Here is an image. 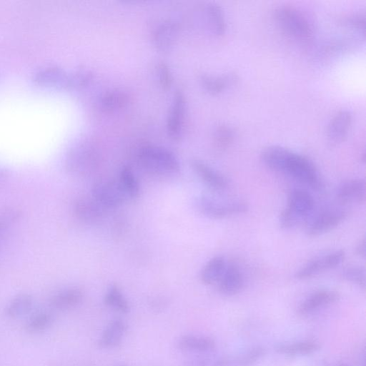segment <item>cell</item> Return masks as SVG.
I'll return each instance as SVG.
<instances>
[{
	"mask_svg": "<svg viewBox=\"0 0 366 366\" xmlns=\"http://www.w3.org/2000/svg\"><path fill=\"white\" fill-rule=\"evenodd\" d=\"M260 158L270 169L287 174L314 189L321 186L318 171L307 157L285 147L271 145L262 149Z\"/></svg>",
	"mask_w": 366,
	"mask_h": 366,
	"instance_id": "6da1fadb",
	"label": "cell"
},
{
	"mask_svg": "<svg viewBox=\"0 0 366 366\" xmlns=\"http://www.w3.org/2000/svg\"><path fill=\"white\" fill-rule=\"evenodd\" d=\"M274 20L288 37L300 43H307L313 37V26L307 16L297 8L281 4L272 11Z\"/></svg>",
	"mask_w": 366,
	"mask_h": 366,
	"instance_id": "7a4b0ae2",
	"label": "cell"
},
{
	"mask_svg": "<svg viewBox=\"0 0 366 366\" xmlns=\"http://www.w3.org/2000/svg\"><path fill=\"white\" fill-rule=\"evenodd\" d=\"M137 159L143 169L153 174H174L180 168L174 154L160 146L148 144L142 147L138 152Z\"/></svg>",
	"mask_w": 366,
	"mask_h": 366,
	"instance_id": "3957f363",
	"label": "cell"
},
{
	"mask_svg": "<svg viewBox=\"0 0 366 366\" xmlns=\"http://www.w3.org/2000/svg\"><path fill=\"white\" fill-rule=\"evenodd\" d=\"M312 196L305 189H294L287 198L285 208L280 216V224L285 229H290L305 220L314 209Z\"/></svg>",
	"mask_w": 366,
	"mask_h": 366,
	"instance_id": "277c9868",
	"label": "cell"
},
{
	"mask_svg": "<svg viewBox=\"0 0 366 366\" xmlns=\"http://www.w3.org/2000/svg\"><path fill=\"white\" fill-rule=\"evenodd\" d=\"M97 152L87 144L75 146L68 152L65 159L67 172L74 176H84L95 168L97 164Z\"/></svg>",
	"mask_w": 366,
	"mask_h": 366,
	"instance_id": "5b68a950",
	"label": "cell"
},
{
	"mask_svg": "<svg viewBox=\"0 0 366 366\" xmlns=\"http://www.w3.org/2000/svg\"><path fill=\"white\" fill-rule=\"evenodd\" d=\"M196 204L201 213L216 219L242 214L248 209V205L244 202H221L206 195L199 197Z\"/></svg>",
	"mask_w": 366,
	"mask_h": 366,
	"instance_id": "8992f818",
	"label": "cell"
},
{
	"mask_svg": "<svg viewBox=\"0 0 366 366\" xmlns=\"http://www.w3.org/2000/svg\"><path fill=\"white\" fill-rule=\"evenodd\" d=\"M92 197L106 209L120 206L127 198L118 181L101 179L92 188Z\"/></svg>",
	"mask_w": 366,
	"mask_h": 366,
	"instance_id": "52a82bcc",
	"label": "cell"
},
{
	"mask_svg": "<svg viewBox=\"0 0 366 366\" xmlns=\"http://www.w3.org/2000/svg\"><path fill=\"white\" fill-rule=\"evenodd\" d=\"M345 258V253L342 249L314 258L296 272L295 277L299 280L310 278L324 271L337 267L344 261Z\"/></svg>",
	"mask_w": 366,
	"mask_h": 366,
	"instance_id": "ba28073f",
	"label": "cell"
},
{
	"mask_svg": "<svg viewBox=\"0 0 366 366\" xmlns=\"http://www.w3.org/2000/svg\"><path fill=\"white\" fill-rule=\"evenodd\" d=\"M186 109L187 100L184 92L176 91L167 119V131L174 140H179L182 135Z\"/></svg>",
	"mask_w": 366,
	"mask_h": 366,
	"instance_id": "9c48e42d",
	"label": "cell"
},
{
	"mask_svg": "<svg viewBox=\"0 0 366 366\" xmlns=\"http://www.w3.org/2000/svg\"><path fill=\"white\" fill-rule=\"evenodd\" d=\"M347 212L340 209H327L319 214L307 227L308 236L316 237L332 230L346 218Z\"/></svg>",
	"mask_w": 366,
	"mask_h": 366,
	"instance_id": "30bf717a",
	"label": "cell"
},
{
	"mask_svg": "<svg viewBox=\"0 0 366 366\" xmlns=\"http://www.w3.org/2000/svg\"><path fill=\"white\" fill-rule=\"evenodd\" d=\"M352 122V115L347 109L337 112L328 123L327 138L332 145H336L346 138Z\"/></svg>",
	"mask_w": 366,
	"mask_h": 366,
	"instance_id": "8fae6325",
	"label": "cell"
},
{
	"mask_svg": "<svg viewBox=\"0 0 366 366\" xmlns=\"http://www.w3.org/2000/svg\"><path fill=\"white\" fill-rule=\"evenodd\" d=\"M336 197L342 203L364 204L366 200V184L363 179H352L339 185Z\"/></svg>",
	"mask_w": 366,
	"mask_h": 366,
	"instance_id": "7c38bea8",
	"label": "cell"
},
{
	"mask_svg": "<svg viewBox=\"0 0 366 366\" xmlns=\"http://www.w3.org/2000/svg\"><path fill=\"white\" fill-rule=\"evenodd\" d=\"M191 166L199 178L211 189L222 191L227 187V179L202 160L192 159Z\"/></svg>",
	"mask_w": 366,
	"mask_h": 366,
	"instance_id": "4fadbf2b",
	"label": "cell"
},
{
	"mask_svg": "<svg viewBox=\"0 0 366 366\" xmlns=\"http://www.w3.org/2000/svg\"><path fill=\"white\" fill-rule=\"evenodd\" d=\"M179 31V25L174 21L166 20L160 23L152 35L154 46L160 51L169 50L178 37Z\"/></svg>",
	"mask_w": 366,
	"mask_h": 366,
	"instance_id": "5bb4252c",
	"label": "cell"
},
{
	"mask_svg": "<svg viewBox=\"0 0 366 366\" xmlns=\"http://www.w3.org/2000/svg\"><path fill=\"white\" fill-rule=\"evenodd\" d=\"M73 210L79 220L92 223L102 219L107 209L92 197L78 199L74 204Z\"/></svg>",
	"mask_w": 366,
	"mask_h": 366,
	"instance_id": "9a60e30c",
	"label": "cell"
},
{
	"mask_svg": "<svg viewBox=\"0 0 366 366\" xmlns=\"http://www.w3.org/2000/svg\"><path fill=\"white\" fill-rule=\"evenodd\" d=\"M339 299L340 294L336 291L319 290L312 293L300 305L297 312L301 315H305L320 307L334 303Z\"/></svg>",
	"mask_w": 366,
	"mask_h": 366,
	"instance_id": "2e32d148",
	"label": "cell"
},
{
	"mask_svg": "<svg viewBox=\"0 0 366 366\" xmlns=\"http://www.w3.org/2000/svg\"><path fill=\"white\" fill-rule=\"evenodd\" d=\"M69 76V74L59 67L46 66L35 74L34 81L44 86L67 89Z\"/></svg>",
	"mask_w": 366,
	"mask_h": 366,
	"instance_id": "e0dca14e",
	"label": "cell"
},
{
	"mask_svg": "<svg viewBox=\"0 0 366 366\" xmlns=\"http://www.w3.org/2000/svg\"><path fill=\"white\" fill-rule=\"evenodd\" d=\"M218 282L221 293L225 295H234L242 289L244 278L239 267L234 264H229L226 266Z\"/></svg>",
	"mask_w": 366,
	"mask_h": 366,
	"instance_id": "ac0fdd59",
	"label": "cell"
},
{
	"mask_svg": "<svg viewBox=\"0 0 366 366\" xmlns=\"http://www.w3.org/2000/svg\"><path fill=\"white\" fill-rule=\"evenodd\" d=\"M127 325L121 319L111 321L102 332L98 345L104 349L114 348L118 346L126 332Z\"/></svg>",
	"mask_w": 366,
	"mask_h": 366,
	"instance_id": "d6986e66",
	"label": "cell"
},
{
	"mask_svg": "<svg viewBox=\"0 0 366 366\" xmlns=\"http://www.w3.org/2000/svg\"><path fill=\"white\" fill-rule=\"evenodd\" d=\"M130 100V95L127 91L115 88L105 92L102 95L99 104L103 111L114 112L126 107Z\"/></svg>",
	"mask_w": 366,
	"mask_h": 366,
	"instance_id": "ffe728a7",
	"label": "cell"
},
{
	"mask_svg": "<svg viewBox=\"0 0 366 366\" xmlns=\"http://www.w3.org/2000/svg\"><path fill=\"white\" fill-rule=\"evenodd\" d=\"M84 294L82 290L76 287L64 289L50 299V305L56 310H67L76 307L82 300Z\"/></svg>",
	"mask_w": 366,
	"mask_h": 366,
	"instance_id": "44dd1931",
	"label": "cell"
},
{
	"mask_svg": "<svg viewBox=\"0 0 366 366\" xmlns=\"http://www.w3.org/2000/svg\"><path fill=\"white\" fill-rule=\"evenodd\" d=\"M177 345L182 350L192 352L210 351L216 347L215 341L211 337L195 335L182 336Z\"/></svg>",
	"mask_w": 366,
	"mask_h": 366,
	"instance_id": "7402d4cb",
	"label": "cell"
},
{
	"mask_svg": "<svg viewBox=\"0 0 366 366\" xmlns=\"http://www.w3.org/2000/svg\"><path fill=\"white\" fill-rule=\"evenodd\" d=\"M204 16L210 31L216 36H222L226 30L225 16L222 7L217 3L209 2L204 6Z\"/></svg>",
	"mask_w": 366,
	"mask_h": 366,
	"instance_id": "603a6c76",
	"label": "cell"
},
{
	"mask_svg": "<svg viewBox=\"0 0 366 366\" xmlns=\"http://www.w3.org/2000/svg\"><path fill=\"white\" fill-rule=\"evenodd\" d=\"M237 77L234 74L214 76L202 74L199 77L201 85L205 91L211 94H218L230 84L234 83Z\"/></svg>",
	"mask_w": 366,
	"mask_h": 366,
	"instance_id": "cb8c5ba5",
	"label": "cell"
},
{
	"mask_svg": "<svg viewBox=\"0 0 366 366\" xmlns=\"http://www.w3.org/2000/svg\"><path fill=\"white\" fill-rule=\"evenodd\" d=\"M227 266L225 259L222 256L210 259L201 271L200 278L205 285L218 282Z\"/></svg>",
	"mask_w": 366,
	"mask_h": 366,
	"instance_id": "d4e9b609",
	"label": "cell"
},
{
	"mask_svg": "<svg viewBox=\"0 0 366 366\" xmlns=\"http://www.w3.org/2000/svg\"><path fill=\"white\" fill-rule=\"evenodd\" d=\"M34 300L29 294H20L6 305L5 314L10 318H17L28 313L32 308Z\"/></svg>",
	"mask_w": 366,
	"mask_h": 366,
	"instance_id": "484cf974",
	"label": "cell"
},
{
	"mask_svg": "<svg viewBox=\"0 0 366 366\" xmlns=\"http://www.w3.org/2000/svg\"><path fill=\"white\" fill-rule=\"evenodd\" d=\"M118 182L126 197L134 199L139 197V184L131 167L124 166L122 168Z\"/></svg>",
	"mask_w": 366,
	"mask_h": 366,
	"instance_id": "4316f807",
	"label": "cell"
},
{
	"mask_svg": "<svg viewBox=\"0 0 366 366\" xmlns=\"http://www.w3.org/2000/svg\"><path fill=\"white\" fill-rule=\"evenodd\" d=\"M320 344L315 341L306 340L290 344H281L276 347L278 352L289 355H308L320 349Z\"/></svg>",
	"mask_w": 366,
	"mask_h": 366,
	"instance_id": "83f0119b",
	"label": "cell"
},
{
	"mask_svg": "<svg viewBox=\"0 0 366 366\" xmlns=\"http://www.w3.org/2000/svg\"><path fill=\"white\" fill-rule=\"evenodd\" d=\"M104 302L106 305L121 313H127L130 310L128 301L116 285L109 287L104 295Z\"/></svg>",
	"mask_w": 366,
	"mask_h": 366,
	"instance_id": "f1b7e54d",
	"label": "cell"
},
{
	"mask_svg": "<svg viewBox=\"0 0 366 366\" xmlns=\"http://www.w3.org/2000/svg\"><path fill=\"white\" fill-rule=\"evenodd\" d=\"M234 133L232 127L226 124L218 125L213 132V144L218 151H224L232 143Z\"/></svg>",
	"mask_w": 366,
	"mask_h": 366,
	"instance_id": "f546056e",
	"label": "cell"
},
{
	"mask_svg": "<svg viewBox=\"0 0 366 366\" xmlns=\"http://www.w3.org/2000/svg\"><path fill=\"white\" fill-rule=\"evenodd\" d=\"M53 317L48 312H39L29 317L25 325L26 331L39 332L47 329L51 324Z\"/></svg>",
	"mask_w": 366,
	"mask_h": 366,
	"instance_id": "4dcf8cb0",
	"label": "cell"
},
{
	"mask_svg": "<svg viewBox=\"0 0 366 366\" xmlns=\"http://www.w3.org/2000/svg\"><path fill=\"white\" fill-rule=\"evenodd\" d=\"M94 74L86 69H78L69 76L68 89L79 90L87 87L93 81Z\"/></svg>",
	"mask_w": 366,
	"mask_h": 366,
	"instance_id": "1f68e13d",
	"label": "cell"
},
{
	"mask_svg": "<svg viewBox=\"0 0 366 366\" xmlns=\"http://www.w3.org/2000/svg\"><path fill=\"white\" fill-rule=\"evenodd\" d=\"M21 212L14 207L0 209V237L20 219Z\"/></svg>",
	"mask_w": 366,
	"mask_h": 366,
	"instance_id": "d6a6232c",
	"label": "cell"
},
{
	"mask_svg": "<svg viewBox=\"0 0 366 366\" xmlns=\"http://www.w3.org/2000/svg\"><path fill=\"white\" fill-rule=\"evenodd\" d=\"M342 277L362 289L365 288V269L360 266H350L342 271Z\"/></svg>",
	"mask_w": 366,
	"mask_h": 366,
	"instance_id": "836d02e7",
	"label": "cell"
},
{
	"mask_svg": "<svg viewBox=\"0 0 366 366\" xmlns=\"http://www.w3.org/2000/svg\"><path fill=\"white\" fill-rule=\"evenodd\" d=\"M229 360L222 357H198L187 360L185 366H226Z\"/></svg>",
	"mask_w": 366,
	"mask_h": 366,
	"instance_id": "e575fe53",
	"label": "cell"
},
{
	"mask_svg": "<svg viewBox=\"0 0 366 366\" xmlns=\"http://www.w3.org/2000/svg\"><path fill=\"white\" fill-rule=\"evenodd\" d=\"M365 17L362 12L347 14L341 17L340 22L351 29L365 34Z\"/></svg>",
	"mask_w": 366,
	"mask_h": 366,
	"instance_id": "d590c367",
	"label": "cell"
},
{
	"mask_svg": "<svg viewBox=\"0 0 366 366\" xmlns=\"http://www.w3.org/2000/svg\"><path fill=\"white\" fill-rule=\"evenodd\" d=\"M157 74L159 85L163 90H168L172 86L173 76L169 65L163 61L158 64Z\"/></svg>",
	"mask_w": 366,
	"mask_h": 366,
	"instance_id": "8d00e7d4",
	"label": "cell"
},
{
	"mask_svg": "<svg viewBox=\"0 0 366 366\" xmlns=\"http://www.w3.org/2000/svg\"><path fill=\"white\" fill-rule=\"evenodd\" d=\"M263 355L264 350L262 348H254L242 357L240 363L243 365L252 364L259 360Z\"/></svg>",
	"mask_w": 366,
	"mask_h": 366,
	"instance_id": "74e56055",
	"label": "cell"
},
{
	"mask_svg": "<svg viewBox=\"0 0 366 366\" xmlns=\"http://www.w3.org/2000/svg\"><path fill=\"white\" fill-rule=\"evenodd\" d=\"M355 253L360 257H365V239L362 238L360 240L355 247Z\"/></svg>",
	"mask_w": 366,
	"mask_h": 366,
	"instance_id": "f35d334b",
	"label": "cell"
},
{
	"mask_svg": "<svg viewBox=\"0 0 366 366\" xmlns=\"http://www.w3.org/2000/svg\"><path fill=\"white\" fill-rule=\"evenodd\" d=\"M6 176L5 171L0 169V179L4 178Z\"/></svg>",
	"mask_w": 366,
	"mask_h": 366,
	"instance_id": "ab89813d",
	"label": "cell"
},
{
	"mask_svg": "<svg viewBox=\"0 0 366 366\" xmlns=\"http://www.w3.org/2000/svg\"><path fill=\"white\" fill-rule=\"evenodd\" d=\"M337 366H348V365L342 363V364L338 365Z\"/></svg>",
	"mask_w": 366,
	"mask_h": 366,
	"instance_id": "60d3db41",
	"label": "cell"
},
{
	"mask_svg": "<svg viewBox=\"0 0 366 366\" xmlns=\"http://www.w3.org/2000/svg\"><path fill=\"white\" fill-rule=\"evenodd\" d=\"M117 366H125V365H117Z\"/></svg>",
	"mask_w": 366,
	"mask_h": 366,
	"instance_id": "b9f144b4",
	"label": "cell"
}]
</instances>
